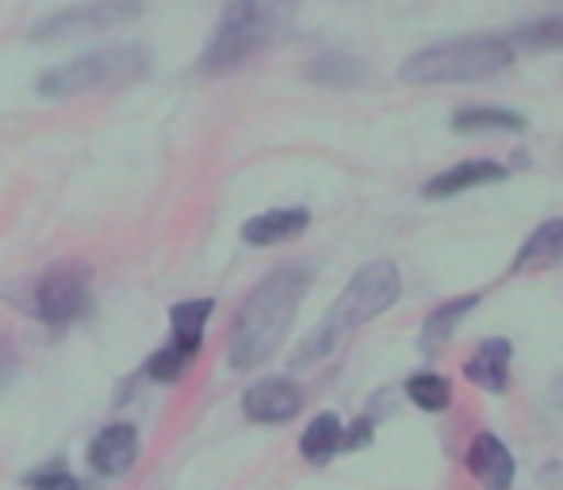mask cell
<instances>
[{
    "instance_id": "1",
    "label": "cell",
    "mask_w": 563,
    "mask_h": 490,
    "mask_svg": "<svg viewBox=\"0 0 563 490\" xmlns=\"http://www.w3.org/2000/svg\"><path fill=\"white\" fill-rule=\"evenodd\" d=\"M307 288H311V272L303 265H280L245 296V303L234 314V326H230V368H261L280 349Z\"/></svg>"
},
{
    "instance_id": "2",
    "label": "cell",
    "mask_w": 563,
    "mask_h": 490,
    "mask_svg": "<svg viewBox=\"0 0 563 490\" xmlns=\"http://www.w3.org/2000/svg\"><path fill=\"white\" fill-rule=\"evenodd\" d=\"M399 296H402V276L391 260H372V265H364L361 272L349 280V288L334 299V307H330V314L319 322V330H311V337L296 349L291 368H307V365L327 360L353 330H361L364 322L391 311Z\"/></svg>"
},
{
    "instance_id": "3",
    "label": "cell",
    "mask_w": 563,
    "mask_h": 490,
    "mask_svg": "<svg viewBox=\"0 0 563 490\" xmlns=\"http://www.w3.org/2000/svg\"><path fill=\"white\" fill-rule=\"evenodd\" d=\"M299 0H230L200 54V74L223 77L257 58L296 20Z\"/></svg>"
},
{
    "instance_id": "4",
    "label": "cell",
    "mask_w": 563,
    "mask_h": 490,
    "mask_svg": "<svg viewBox=\"0 0 563 490\" xmlns=\"http://www.w3.org/2000/svg\"><path fill=\"white\" fill-rule=\"evenodd\" d=\"M514 46L506 38L479 35V38H452V43L418 51L399 77L407 85H467V81H490L503 69H510Z\"/></svg>"
},
{
    "instance_id": "5",
    "label": "cell",
    "mask_w": 563,
    "mask_h": 490,
    "mask_svg": "<svg viewBox=\"0 0 563 490\" xmlns=\"http://www.w3.org/2000/svg\"><path fill=\"white\" fill-rule=\"evenodd\" d=\"M150 74V54L142 46H119V51H97L74 58L66 66H54L38 77V97L66 100L81 92L115 89V85H134Z\"/></svg>"
},
{
    "instance_id": "6",
    "label": "cell",
    "mask_w": 563,
    "mask_h": 490,
    "mask_svg": "<svg viewBox=\"0 0 563 490\" xmlns=\"http://www.w3.org/2000/svg\"><path fill=\"white\" fill-rule=\"evenodd\" d=\"M92 307V268L85 260H58L35 283V314L46 326H69Z\"/></svg>"
},
{
    "instance_id": "7",
    "label": "cell",
    "mask_w": 563,
    "mask_h": 490,
    "mask_svg": "<svg viewBox=\"0 0 563 490\" xmlns=\"http://www.w3.org/2000/svg\"><path fill=\"white\" fill-rule=\"evenodd\" d=\"M139 15H142L139 0H89V4H74L66 12L51 15L46 23H38L31 31V38L35 43H62V38H77V35H100V31H112L139 20Z\"/></svg>"
},
{
    "instance_id": "8",
    "label": "cell",
    "mask_w": 563,
    "mask_h": 490,
    "mask_svg": "<svg viewBox=\"0 0 563 490\" xmlns=\"http://www.w3.org/2000/svg\"><path fill=\"white\" fill-rule=\"evenodd\" d=\"M242 410L257 425H284L303 410V387L288 376H265L242 394Z\"/></svg>"
},
{
    "instance_id": "9",
    "label": "cell",
    "mask_w": 563,
    "mask_h": 490,
    "mask_svg": "<svg viewBox=\"0 0 563 490\" xmlns=\"http://www.w3.org/2000/svg\"><path fill=\"white\" fill-rule=\"evenodd\" d=\"M139 464V430L131 422H115L92 437L89 445V468L104 479H119Z\"/></svg>"
},
{
    "instance_id": "10",
    "label": "cell",
    "mask_w": 563,
    "mask_h": 490,
    "mask_svg": "<svg viewBox=\"0 0 563 490\" xmlns=\"http://www.w3.org/2000/svg\"><path fill=\"white\" fill-rule=\"evenodd\" d=\"M467 471L479 479L483 490H510L514 476H518V464H514V453L503 437L495 433H479L467 448Z\"/></svg>"
},
{
    "instance_id": "11",
    "label": "cell",
    "mask_w": 563,
    "mask_h": 490,
    "mask_svg": "<svg viewBox=\"0 0 563 490\" xmlns=\"http://www.w3.org/2000/svg\"><path fill=\"white\" fill-rule=\"evenodd\" d=\"M510 342L506 337H487L472 357L464 360V376L472 379L475 387L490 394H503L510 387Z\"/></svg>"
},
{
    "instance_id": "12",
    "label": "cell",
    "mask_w": 563,
    "mask_h": 490,
    "mask_svg": "<svg viewBox=\"0 0 563 490\" xmlns=\"http://www.w3.org/2000/svg\"><path fill=\"white\" fill-rule=\"evenodd\" d=\"M311 226V211L307 208H276L265 211V215H253L250 223L242 226V242L245 245H280L291 242Z\"/></svg>"
},
{
    "instance_id": "13",
    "label": "cell",
    "mask_w": 563,
    "mask_h": 490,
    "mask_svg": "<svg viewBox=\"0 0 563 490\" xmlns=\"http://www.w3.org/2000/svg\"><path fill=\"white\" fill-rule=\"evenodd\" d=\"M506 177V165L498 162H460L452 165L449 172L433 177L430 185L422 188L426 200H445V196H460L467 188H479V185H498Z\"/></svg>"
},
{
    "instance_id": "14",
    "label": "cell",
    "mask_w": 563,
    "mask_h": 490,
    "mask_svg": "<svg viewBox=\"0 0 563 490\" xmlns=\"http://www.w3.org/2000/svg\"><path fill=\"white\" fill-rule=\"evenodd\" d=\"M341 448H345V425H341V417L334 410L314 414L311 425L303 430V437H299V453L311 464H330Z\"/></svg>"
},
{
    "instance_id": "15",
    "label": "cell",
    "mask_w": 563,
    "mask_h": 490,
    "mask_svg": "<svg viewBox=\"0 0 563 490\" xmlns=\"http://www.w3.org/2000/svg\"><path fill=\"white\" fill-rule=\"evenodd\" d=\"M211 311H216V303L211 299H188V303H177L169 307V326H173V345H180L185 353H200L203 345V326H208Z\"/></svg>"
},
{
    "instance_id": "16",
    "label": "cell",
    "mask_w": 563,
    "mask_h": 490,
    "mask_svg": "<svg viewBox=\"0 0 563 490\" xmlns=\"http://www.w3.org/2000/svg\"><path fill=\"white\" fill-rule=\"evenodd\" d=\"M526 126V115L506 112V108H460L452 115V131L456 134H521Z\"/></svg>"
},
{
    "instance_id": "17",
    "label": "cell",
    "mask_w": 563,
    "mask_h": 490,
    "mask_svg": "<svg viewBox=\"0 0 563 490\" xmlns=\"http://www.w3.org/2000/svg\"><path fill=\"white\" fill-rule=\"evenodd\" d=\"M563 257V219H552V223L537 226L526 238V245L514 257V272H526V268H541L552 265V260Z\"/></svg>"
},
{
    "instance_id": "18",
    "label": "cell",
    "mask_w": 563,
    "mask_h": 490,
    "mask_svg": "<svg viewBox=\"0 0 563 490\" xmlns=\"http://www.w3.org/2000/svg\"><path fill=\"white\" fill-rule=\"evenodd\" d=\"M475 307H479V296H460V299H452V303L445 307H438V311L426 319V326H422V353L430 357V353H438L441 345L452 337V330H456V322L464 319V314H472Z\"/></svg>"
},
{
    "instance_id": "19",
    "label": "cell",
    "mask_w": 563,
    "mask_h": 490,
    "mask_svg": "<svg viewBox=\"0 0 563 490\" xmlns=\"http://www.w3.org/2000/svg\"><path fill=\"white\" fill-rule=\"evenodd\" d=\"M407 399L426 414H441V410L452 407V383L438 371H418V376L407 379Z\"/></svg>"
},
{
    "instance_id": "20",
    "label": "cell",
    "mask_w": 563,
    "mask_h": 490,
    "mask_svg": "<svg viewBox=\"0 0 563 490\" xmlns=\"http://www.w3.org/2000/svg\"><path fill=\"white\" fill-rule=\"evenodd\" d=\"M307 77L314 85H327V89H353V85L364 81V66L353 58H341V54H327V58H314Z\"/></svg>"
},
{
    "instance_id": "21",
    "label": "cell",
    "mask_w": 563,
    "mask_h": 490,
    "mask_svg": "<svg viewBox=\"0 0 563 490\" xmlns=\"http://www.w3.org/2000/svg\"><path fill=\"white\" fill-rule=\"evenodd\" d=\"M192 360H196L192 353H185L180 345L169 342L146 360V376L154 379V383H177V379H185V371L192 368Z\"/></svg>"
},
{
    "instance_id": "22",
    "label": "cell",
    "mask_w": 563,
    "mask_h": 490,
    "mask_svg": "<svg viewBox=\"0 0 563 490\" xmlns=\"http://www.w3.org/2000/svg\"><path fill=\"white\" fill-rule=\"evenodd\" d=\"M518 38L526 46H533V51H563V20L533 23V27H526Z\"/></svg>"
},
{
    "instance_id": "23",
    "label": "cell",
    "mask_w": 563,
    "mask_h": 490,
    "mask_svg": "<svg viewBox=\"0 0 563 490\" xmlns=\"http://www.w3.org/2000/svg\"><path fill=\"white\" fill-rule=\"evenodd\" d=\"M27 487L31 490H81V479L69 476L66 464H62V460H54V464H46L43 471L27 476Z\"/></svg>"
},
{
    "instance_id": "24",
    "label": "cell",
    "mask_w": 563,
    "mask_h": 490,
    "mask_svg": "<svg viewBox=\"0 0 563 490\" xmlns=\"http://www.w3.org/2000/svg\"><path fill=\"white\" fill-rule=\"evenodd\" d=\"M372 441V417H356L353 425L345 430V448H361Z\"/></svg>"
},
{
    "instance_id": "25",
    "label": "cell",
    "mask_w": 563,
    "mask_h": 490,
    "mask_svg": "<svg viewBox=\"0 0 563 490\" xmlns=\"http://www.w3.org/2000/svg\"><path fill=\"white\" fill-rule=\"evenodd\" d=\"M12 376H15V353H12V345L0 337V387H4Z\"/></svg>"
}]
</instances>
